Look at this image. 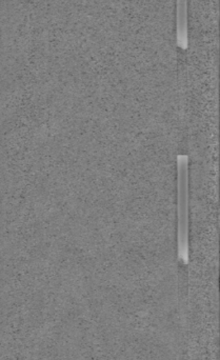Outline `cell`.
I'll use <instances>...</instances> for the list:
<instances>
[{"mask_svg": "<svg viewBox=\"0 0 220 360\" xmlns=\"http://www.w3.org/2000/svg\"><path fill=\"white\" fill-rule=\"evenodd\" d=\"M188 0H176V44L181 50L189 48Z\"/></svg>", "mask_w": 220, "mask_h": 360, "instance_id": "1", "label": "cell"}, {"mask_svg": "<svg viewBox=\"0 0 220 360\" xmlns=\"http://www.w3.org/2000/svg\"><path fill=\"white\" fill-rule=\"evenodd\" d=\"M186 201H187V199H186L185 202H183V201L179 199V207H185V209H187V205H186ZM179 215L181 216H186L187 217V210H185V211H181V210H179Z\"/></svg>", "mask_w": 220, "mask_h": 360, "instance_id": "2", "label": "cell"}]
</instances>
